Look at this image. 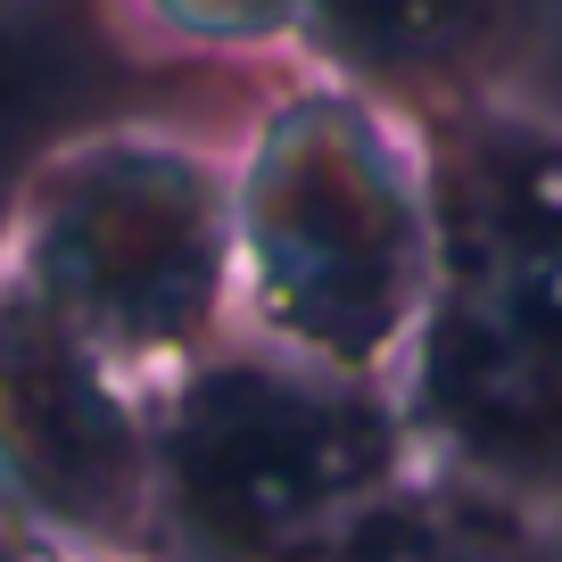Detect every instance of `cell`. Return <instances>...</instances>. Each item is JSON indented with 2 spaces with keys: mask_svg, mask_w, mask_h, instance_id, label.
<instances>
[{
  "mask_svg": "<svg viewBox=\"0 0 562 562\" xmlns=\"http://www.w3.org/2000/svg\"><path fill=\"white\" fill-rule=\"evenodd\" d=\"M439 273L397 397L422 456L562 521V116L513 91L422 124Z\"/></svg>",
  "mask_w": 562,
  "mask_h": 562,
  "instance_id": "6da1fadb",
  "label": "cell"
},
{
  "mask_svg": "<svg viewBox=\"0 0 562 562\" xmlns=\"http://www.w3.org/2000/svg\"><path fill=\"white\" fill-rule=\"evenodd\" d=\"M232 240L240 331L397 381L439 273L422 124L290 58L232 133Z\"/></svg>",
  "mask_w": 562,
  "mask_h": 562,
  "instance_id": "7a4b0ae2",
  "label": "cell"
},
{
  "mask_svg": "<svg viewBox=\"0 0 562 562\" xmlns=\"http://www.w3.org/2000/svg\"><path fill=\"white\" fill-rule=\"evenodd\" d=\"M158 488L140 562H331L430 456L397 381L339 372L257 331L149 389Z\"/></svg>",
  "mask_w": 562,
  "mask_h": 562,
  "instance_id": "3957f363",
  "label": "cell"
},
{
  "mask_svg": "<svg viewBox=\"0 0 562 562\" xmlns=\"http://www.w3.org/2000/svg\"><path fill=\"white\" fill-rule=\"evenodd\" d=\"M9 273L140 389L175 381L240 331L232 140L207 116H124L67 140L25 199Z\"/></svg>",
  "mask_w": 562,
  "mask_h": 562,
  "instance_id": "277c9868",
  "label": "cell"
},
{
  "mask_svg": "<svg viewBox=\"0 0 562 562\" xmlns=\"http://www.w3.org/2000/svg\"><path fill=\"white\" fill-rule=\"evenodd\" d=\"M158 405L0 265V521L75 562H140Z\"/></svg>",
  "mask_w": 562,
  "mask_h": 562,
  "instance_id": "5b68a950",
  "label": "cell"
},
{
  "mask_svg": "<svg viewBox=\"0 0 562 562\" xmlns=\"http://www.w3.org/2000/svg\"><path fill=\"white\" fill-rule=\"evenodd\" d=\"M224 75L158 42L124 0H0V265L67 140L124 116H207Z\"/></svg>",
  "mask_w": 562,
  "mask_h": 562,
  "instance_id": "8992f818",
  "label": "cell"
},
{
  "mask_svg": "<svg viewBox=\"0 0 562 562\" xmlns=\"http://www.w3.org/2000/svg\"><path fill=\"white\" fill-rule=\"evenodd\" d=\"M546 34V0H299L290 58L430 124L463 100L513 91Z\"/></svg>",
  "mask_w": 562,
  "mask_h": 562,
  "instance_id": "52a82bcc",
  "label": "cell"
},
{
  "mask_svg": "<svg viewBox=\"0 0 562 562\" xmlns=\"http://www.w3.org/2000/svg\"><path fill=\"white\" fill-rule=\"evenodd\" d=\"M331 562H562V521L538 505H513V496H488V488L430 463Z\"/></svg>",
  "mask_w": 562,
  "mask_h": 562,
  "instance_id": "ba28073f",
  "label": "cell"
},
{
  "mask_svg": "<svg viewBox=\"0 0 562 562\" xmlns=\"http://www.w3.org/2000/svg\"><path fill=\"white\" fill-rule=\"evenodd\" d=\"M158 42L215 67H265L299 42V0H124Z\"/></svg>",
  "mask_w": 562,
  "mask_h": 562,
  "instance_id": "9c48e42d",
  "label": "cell"
},
{
  "mask_svg": "<svg viewBox=\"0 0 562 562\" xmlns=\"http://www.w3.org/2000/svg\"><path fill=\"white\" fill-rule=\"evenodd\" d=\"M0 562H75V554H67V546H42V538H25V529L0 521Z\"/></svg>",
  "mask_w": 562,
  "mask_h": 562,
  "instance_id": "30bf717a",
  "label": "cell"
}]
</instances>
